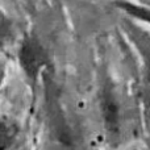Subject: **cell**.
<instances>
[{
    "label": "cell",
    "instance_id": "1",
    "mask_svg": "<svg viewBox=\"0 0 150 150\" xmlns=\"http://www.w3.org/2000/svg\"><path fill=\"white\" fill-rule=\"evenodd\" d=\"M18 62L26 78L32 83H36L46 67L47 54L34 36H28L23 40L18 47Z\"/></svg>",
    "mask_w": 150,
    "mask_h": 150
},
{
    "label": "cell",
    "instance_id": "2",
    "mask_svg": "<svg viewBox=\"0 0 150 150\" xmlns=\"http://www.w3.org/2000/svg\"><path fill=\"white\" fill-rule=\"evenodd\" d=\"M120 99L117 98V92L113 83L105 79L103 87H101L100 105L101 115H103L104 125L107 132L111 136H119L120 128H121V107H120Z\"/></svg>",
    "mask_w": 150,
    "mask_h": 150
},
{
    "label": "cell",
    "instance_id": "3",
    "mask_svg": "<svg viewBox=\"0 0 150 150\" xmlns=\"http://www.w3.org/2000/svg\"><path fill=\"white\" fill-rule=\"evenodd\" d=\"M18 125L15 120L0 116V150H12L18 138Z\"/></svg>",
    "mask_w": 150,
    "mask_h": 150
},
{
    "label": "cell",
    "instance_id": "4",
    "mask_svg": "<svg viewBox=\"0 0 150 150\" xmlns=\"http://www.w3.org/2000/svg\"><path fill=\"white\" fill-rule=\"evenodd\" d=\"M13 34H15V29L12 21L0 9V49L5 47L12 41Z\"/></svg>",
    "mask_w": 150,
    "mask_h": 150
},
{
    "label": "cell",
    "instance_id": "5",
    "mask_svg": "<svg viewBox=\"0 0 150 150\" xmlns=\"http://www.w3.org/2000/svg\"><path fill=\"white\" fill-rule=\"evenodd\" d=\"M4 69H5V65L1 59H0V84L3 82V78H4Z\"/></svg>",
    "mask_w": 150,
    "mask_h": 150
}]
</instances>
